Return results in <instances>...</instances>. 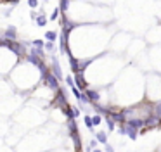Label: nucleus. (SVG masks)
Masks as SVG:
<instances>
[{"instance_id":"nucleus-1","label":"nucleus","mask_w":161,"mask_h":152,"mask_svg":"<svg viewBox=\"0 0 161 152\" xmlns=\"http://www.w3.org/2000/svg\"><path fill=\"white\" fill-rule=\"evenodd\" d=\"M43 81H45V85L49 86V88L56 90V92L59 90V83H57V78L54 76L52 73H47V74H45V76H43Z\"/></svg>"},{"instance_id":"nucleus-2","label":"nucleus","mask_w":161,"mask_h":152,"mask_svg":"<svg viewBox=\"0 0 161 152\" xmlns=\"http://www.w3.org/2000/svg\"><path fill=\"white\" fill-rule=\"evenodd\" d=\"M158 126H161V119L158 118L156 114H151L149 118L146 119V128L151 130V128H158Z\"/></svg>"},{"instance_id":"nucleus-3","label":"nucleus","mask_w":161,"mask_h":152,"mask_svg":"<svg viewBox=\"0 0 161 152\" xmlns=\"http://www.w3.org/2000/svg\"><path fill=\"white\" fill-rule=\"evenodd\" d=\"M83 93H85V95L88 97L90 104H95V102H99V100H101V95H99V92H95V90H90V88H87Z\"/></svg>"},{"instance_id":"nucleus-4","label":"nucleus","mask_w":161,"mask_h":152,"mask_svg":"<svg viewBox=\"0 0 161 152\" xmlns=\"http://www.w3.org/2000/svg\"><path fill=\"white\" fill-rule=\"evenodd\" d=\"M4 37H5V40H11V42H16V37H18V33H16V28H14V26H9L7 30H5Z\"/></svg>"},{"instance_id":"nucleus-5","label":"nucleus","mask_w":161,"mask_h":152,"mask_svg":"<svg viewBox=\"0 0 161 152\" xmlns=\"http://www.w3.org/2000/svg\"><path fill=\"white\" fill-rule=\"evenodd\" d=\"M52 62H54V66H52V74L56 76L57 80H61V78H63V73H61V66H59V62H57L56 57L52 59Z\"/></svg>"},{"instance_id":"nucleus-6","label":"nucleus","mask_w":161,"mask_h":152,"mask_svg":"<svg viewBox=\"0 0 161 152\" xmlns=\"http://www.w3.org/2000/svg\"><path fill=\"white\" fill-rule=\"evenodd\" d=\"M75 80H76V86H78L80 90H83V92H85V90H87V83H85V80H83V74L78 73Z\"/></svg>"},{"instance_id":"nucleus-7","label":"nucleus","mask_w":161,"mask_h":152,"mask_svg":"<svg viewBox=\"0 0 161 152\" xmlns=\"http://www.w3.org/2000/svg\"><path fill=\"white\" fill-rule=\"evenodd\" d=\"M95 140L101 142L102 145H106L108 144V133H106V131H97V133H95Z\"/></svg>"},{"instance_id":"nucleus-8","label":"nucleus","mask_w":161,"mask_h":152,"mask_svg":"<svg viewBox=\"0 0 161 152\" xmlns=\"http://www.w3.org/2000/svg\"><path fill=\"white\" fill-rule=\"evenodd\" d=\"M83 123H85V126L88 128L90 131H94V121H92L90 116H85V118H83Z\"/></svg>"},{"instance_id":"nucleus-9","label":"nucleus","mask_w":161,"mask_h":152,"mask_svg":"<svg viewBox=\"0 0 161 152\" xmlns=\"http://www.w3.org/2000/svg\"><path fill=\"white\" fill-rule=\"evenodd\" d=\"M56 38H57L56 31H47V33H45V40L47 42H56Z\"/></svg>"},{"instance_id":"nucleus-10","label":"nucleus","mask_w":161,"mask_h":152,"mask_svg":"<svg viewBox=\"0 0 161 152\" xmlns=\"http://www.w3.org/2000/svg\"><path fill=\"white\" fill-rule=\"evenodd\" d=\"M153 112H154V114H156L158 118L161 119V100H159V102H156V104L153 105Z\"/></svg>"},{"instance_id":"nucleus-11","label":"nucleus","mask_w":161,"mask_h":152,"mask_svg":"<svg viewBox=\"0 0 161 152\" xmlns=\"http://www.w3.org/2000/svg\"><path fill=\"white\" fill-rule=\"evenodd\" d=\"M37 24H38V26H42V28H43L45 24H47V17H45L43 14H38V17H37Z\"/></svg>"},{"instance_id":"nucleus-12","label":"nucleus","mask_w":161,"mask_h":152,"mask_svg":"<svg viewBox=\"0 0 161 152\" xmlns=\"http://www.w3.org/2000/svg\"><path fill=\"white\" fill-rule=\"evenodd\" d=\"M31 45H33L35 48H38V50H42V48L45 47V42H42V40H33V42H31Z\"/></svg>"},{"instance_id":"nucleus-13","label":"nucleus","mask_w":161,"mask_h":152,"mask_svg":"<svg viewBox=\"0 0 161 152\" xmlns=\"http://www.w3.org/2000/svg\"><path fill=\"white\" fill-rule=\"evenodd\" d=\"M106 119H108V131H114V126H116V123L113 121L111 118H108V116H106Z\"/></svg>"},{"instance_id":"nucleus-14","label":"nucleus","mask_w":161,"mask_h":152,"mask_svg":"<svg viewBox=\"0 0 161 152\" xmlns=\"http://www.w3.org/2000/svg\"><path fill=\"white\" fill-rule=\"evenodd\" d=\"M68 7H69V0H61V11H66Z\"/></svg>"},{"instance_id":"nucleus-15","label":"nucleus","mask_w":161,"mask_h":152,"mask_svg":"<svg viewBox=\"0 0 161 152\" xmlns=\"http://www.w3.org/2000/svg\"><path fill=\"white\" fill-rule=\"evenodd\" d=\"M28 5H30V9H37L38 7V0H28Z\"/></svg>"},{"instance_id":"nucleus-16","label":"nucleus","mask_w":161,"mask_h":152,"mask_svg":"<svg viewBox=\"0 0 161 152\" xmlns=\"http://www.w3.org/2000/svg\"><path fill=\"white\" fill-rule=\"evenodd\" d=\"M59 12H61V9H56V11H54L52 14H50V21H56L57 16H59Z\"/></svg>"},{"instance_id":"nucleus-17","label":"nucleus","mask_w":161,"mask_h":152,"mask_svg":"<svg viewBox=\"0 0 161 152\" xmlns=\"http://www.w3.org/2000/svg\"><path fill=\"white\" fill-rule=\"evenodd\" d=\"M92 121H94V126L101 125V114H95L94 118H92Z\"/></svg>"},{"instance_id":"nucleus-18","label":"nucleus","mask_w":161,"mask_h":152,"mask_svg":"<svg viewBox=\"0 0 161 152\" xmlns=\"http://www.w3.org/2000/svg\"><path fill=\"white\" fill-rule=\"evenodd\" d=\"M66 83H68L69 86H75V85H76L75 80H73V76H66Z\"/></svg>"},{"instance_id":"nucleus-19","label":"nucleus","mask_w":161,"mask_h":152,"mask_svg":"<svg viewBox=\"0 0 161 152\" xmlns=\"http://www.w3.org/2000/svg\"><path fill=\"white\" fill-rule=\"evenodd\" d=\"M45 48L47 50H54V42H45Z\"/></svg>"},{"instance_id":"nucleus-20","label":"nucleus","mask_w":161,"mask_h":152,"mask_svg":"<svg viewBox=\"0 0 161 152\" xmlns=\"http://www.w3.org/2000/svg\"><path fill=\"white\" fill-rule=\"evenodd\" d=\"M71 112H73V118H78V116H80V109L78 107H73Z\"/></svg>"},{"instance_id":"nucleus-21","label":"nucleus","mask_w":161,"mask_h":152,"mask_svg":"<svg viewBox=\"0 0 161 152\" xmlns=\"http://www.w3.org/2000/svg\"><path fill=\"white\" fill-rule=\"evenodd\" d=\"M104 149H106V152H114V149H113L109 144H106V145H104Z\"/></svg>"},{"instance_id":"nucleus-22","label":"nucleus","mask_w":161,"mask_h":152,"mask_svg":"<svg viewBox=\"0 0 161 152\" xmlns=\"http://www.w3.org/2000/svg\"><path fill=\"white\" fill-rule=\"evenodd\" d=\"M92 152H104V150H101V149H94Z\"/></svg>"},{"instance_id":"nucleus-23","label":"nucleus","mask_w":161,"mask_h":152,"mask_svg":"<svg viewBox=\"0 0 161 152\" xmlns=\"http://www.w3.org/2000/svg\"><path fill=\"white\" fill-rule=\"evenodd\" d=\"M7 2H14V4H18L19 0H7Z\"/></svg>"}]
</instances>
